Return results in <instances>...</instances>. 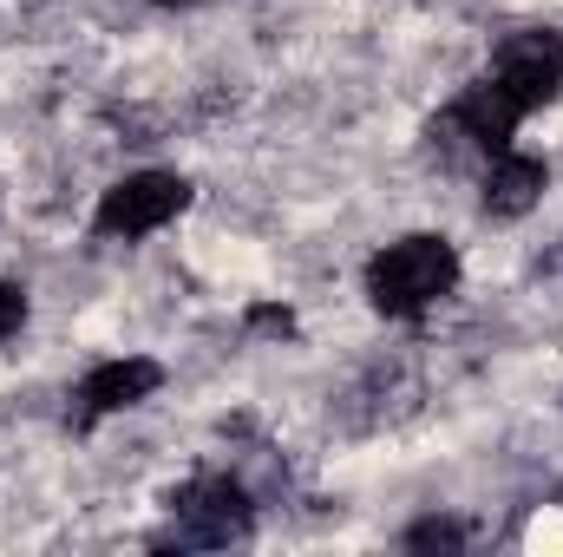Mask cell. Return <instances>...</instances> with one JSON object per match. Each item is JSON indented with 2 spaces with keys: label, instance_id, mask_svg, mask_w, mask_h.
<instances>
[{
  "label": "cell",
  "instance_id": "4",
  "mask_svg": "<svg viewBox=\"0 0 563 557\" xmlns=\"http://www.w3.org/2000/svg\"><path fill=\"white\" fill-rule=\"evenodd\" d=\"M177 512H184L177 545H236V538H250V499H243L236 479H197Z\"/></svg>",
  "mask_w": 563,
  "mask_h": 557
},
{
  "label": "cell",
  "instance_id": "5",
  "mask_svg": "<svg viewBox=\"0 0 563 557\" xmlns=\"http://www.w3.org/2000/svg\"><path fill=\"white\" fill-rule=\"evenodd\" d=\"M157 381H164V368L144 361V354H132V361H99V368L79 381V407H86V419L125 414V407H139V401L157 394Z\"/></svg>",
  "mask_w": 563,
  "mask_h": 557
},
{
  "label": "cell",
  "instance_id": "7",
  "mask_svg": "<svg viewBox=\"0 0 563 557\" xmlns=\"http://www.w3.org/2000/svg\"><path fill=\"white\" fill-rule=\"evenodd\" d=\"M544 157H498L492 177H485V210L492 217H525L538 197H544Z\"/></svg>",
  "mask_w": 563,
  "mask_h": 557
},
{
  "label": "cell",
  "instance_id": "3",
  "mask_svg": "<svg viewBox=\"0 0 563 557\" xmlns=\"http://www.w3.org/2000/svg\"><path fill=\"white\" fill-rule=\"evenodd\" d=\"M492 79H498L525 112H538L544 99H558V86H563V33H551V26L511 33V40L498 46V59H492Z\"/></svg>",
  "mask_w": 563,
  "mask_h": 557
},
{
  "label": "cell",
  "instance_id": "11",
  "mask_svg": "<svg viewBox=\"0 0 563 557\" xmlns=\"http://www.w3.org/2000/svg\"><path fill=\"white\" fill-rule=\"evenodd\" d=\"M164 7H190V0H164Z\"/></svg>",
  "mask_w": 563,
  "mask_h": 557
},
{
  "label": "cell",
  "instance_id": "8",
  "mask_svg": "<svg viewBox=\"0 0 563 557\" xmlns=\"http://www.w3.org/2000/svg\"><path fill=\"white\" fill-rule=\"evenodd\" d=\"M407 545H413V551H459V545H465V532H459L452 518H420V525L407 532Z\"/></svg>",
  "mask_w": 563,
  "mask_h": 557
},
{
  "label": "cell",
  "instance_id": "1",
  "mask_svg": "<svg viewBox=\"0 0 563 557\" xmlns=\"http://www.w3.org/2000/svg\"><path fill=\"white\" fill-rule=\"evenodd\" d=\"M459 282V250L445 237H400L367 263V295L380 315H420Z\"/></svg>",
  "mask_w": 563,
  "mask_h": 557
},
{
  "label": "cell",
  "instance_id": "10",
  "mask_svg": "<svg viewBox=\"0 0 563 557\" xmlns=\"http://www.w3.org/2000/svg\"><path fill=\"white\" fill-rule=\"evenodd\" d=\"M250 328L256 335H295V315L288 308H250Z\"/></svg>",
  "mask_w": 563,
  "mask_h": 557
},
{
  "label": "cell",
  "instance_id": "9",
  "mask_svg": "<svg viewBox=\"0 0 563 557\" xmlns=\"http://www.w3.org/2000/svg\"><path fill=\"white\" fill-rule=\"evenodd\" d=\"M20 321H26V288L0 282V341H7V335H20Z\"/></svg>",
  "mask_w": 563,
  "mask_h": 557
},
{
  "label": "cell",
  "instance_id": "6",
  "mask_svg": "<svg viewBox=\"0 0 563 557\" xmlns=\"http://www.w3.org/2000/svg\"><path fill=\"white\" fill-rule=\"evenodd\" d=\"M518 119H525V106H518L498 79H478V86H465L459 106L445 112V132H465V139H478L485 151H505L511 132H518Z\"/></svg>",
  "mask_w": 563,
  "mask_h": 557
},
{
  "label": "cell",
  "instance_id": "2",
  "mask_svg": "<svg viewBox=\"0 0 563 557\" xmlns=\"http://www.w3.org/2000/svg\"><path fill=\"white\" fill-rule=\"evenodd\" d=\"M184 204H190V184H184L177 171H139V177H125V184H112V190L99 197L92 230H99V237H151V230H164Z\"/></svg>",
  "mask_w": 563,
  "mask_h": 557
}]
</instances>
